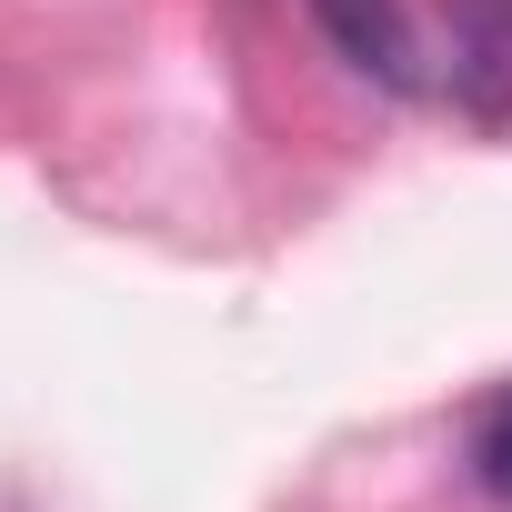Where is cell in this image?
Masks as SVG:
<instances>
[{
	"label": "cell",
	"mask_w": 512,
	"mask_h": 512,
	"mask_svg": "<svg viewBox=\"0 0 512 512\" xmlns=\"http://www.w3.org/2000/svg\"><path fill=\"white\" fill-rule=\"evenodd\" d=\"M322 21H332V41H342L362 71H382L392 91H442V71H432V51H422V31H412L402 0H322Z\"/></svg>",
	"instance_id": "6da1fadb"
},
{
	"label": "cell",
	"mask_w": 512,
	"mask_h": 512,
	"mask_svg": "<svg viewBox=\"0 0 512 512\" xmlns=\"http://www.w3.org/2000/svg\"><path fill=\"white\" fill-rule=\"evenodd\" d=\"M462 462H472V482H482L492 502H512V382L472 402V422H462Z\"/></svg>",
	"instance_id": "7a4b0ae2"
}]
</instances>
